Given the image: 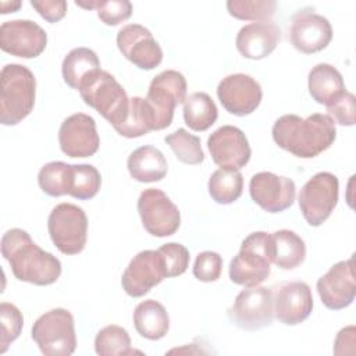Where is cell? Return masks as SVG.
I'll use <instances>...</instances> for the list:
<instances>
[{"instance_id":"obj_27","label":"cell","mask_w":356,"mask_h":356,"mask_svg":"<svg viewBox=\"0 0 356 356\" xmlns=\"http://www.w3.org/2000/svg\"><path fill=\"white\" fill-rule=\"evenodd\" d=\"M273 236V263L282 270H292L300 266L306 257L305 241L291 229H280Z\"/></svg>"},{"instance_id":"obj_43","label":"cell","mask_w":356,"mask_h":356,"mask_svg":"<svg viewBox=\"0 0 356 356\" xmlns=\"http://www.w3.org/2000/svg\"><path fill=\"white\" fill-rule=\"evenodd\" d=\"M21 1H1L0 7H1V14H8V13H14L21 7Z\"/></svg>"},{"instance_id":"obj_26","label":"cell","mask_w":356,"mask_h":356,"mask_svg":"<svg viewBox=\"0 0 356 356\" xmlns=\"http://www.w3.org/2000/svg\"><path fill=\"white\" fill-rule=\"evenodd\" d=\"M99 70H102L99 57L89 47L72 49L64 57L61 65L64 82L76 90H79L82 83Z\"/></svg>"},{"instance_id":"obj_5","label":"cell","mask_w":356,"mask_h":356,"mask_svg":"<svg viewBox=\"0 0 356 356\" xmlns=\"http://www.w3.org/2000/svg\"><path fill=\"white\" fill-rule=\"evenodd\" d=\"M83 102L102 114L113 128L121 125L128 114L129 99L120 82L107 71L99 70L79 88Z\"/></svg>"},{"instance_id":"obj_34","label":"cell","mask_w":356,"mask_h":356,"mask_svg":"<svg viewBox=\"0 0 356 356\" xmlns=\"http://www.w3.org/2000/svg\"><path fill=\"white\" fill-rule=\"evenodd\" d=\"M164 140L175 153V157L185 164L196 165L204 160L199 136L189 134L184 128H178L172 134L167 135Z\"/></svg>"},{"instance_id":"obj_15","label":"cell","mask_w":356,"mask_h":356,"mask_svg":"<svg viewBox=\"0 0 356 356\" xmlns=\"http://www.w3.org/2000/svg\"><path fill=\"white\" fill-rule=\"evenodd\" d=\"M249 193L264 211L281 213L293 204L296 186L291 178L261 171L250 178Z\"/></svg>"},{"instance_id":"obj_32","label":"cell","mask_w":356,"mask_h":356,"mask_svg":"<svg viewBox=\"0 0 356 356\" xmlns=\"http://www.w3.org/2000/svg\"><path fill=\"white\" fill-rule=\"evenodd\" d=\"M95 350L100 356H125L136 352L131 348L128 331L114 324L106 325L96 334Z\"/></svg>"},{"instance_id":"obj_2","label":"cell","mask_w":356,"mask_h":356,"mask_svg":"<svg viewBox=\"0 0 356 356\" xmlns=\"http://www.w3.org/2000/svg\"><path fill=\"white\" fill-rule=\"evenodd\" d=\"M1 254L19 281L43 286L54 284L61 274L60 260L40 249L21 228H11L3 235Z\"/></svg>"},{"instance_id":"obj_39","label":"cell","mask_w":356,"mask_h":356,"mask_svg":"<svg viewBox=\"0 0 356 356\" xmlns=\"http://www.w3.org/2000/svg\"><path fill=\"white\" fill-rule=\"evenodd\" d=\"M222 271V257L217 252L204 250L196 256L193 264V275L199 281H217Z\"/></svg>"},{"instance_id":"obj_22","label":"cell","mask_w":356,"mask_h":356,"mask_svg":"<svg viewBox=\"0 0 356 356\" xmlns=\"http://www.w3.org/2000/svg\"><path fill=\"white\" fill-rule=\"evenodd\" d=\"M281 38L280 28L271 21L250 22L242 26L236 35L238 51L250 60H261L270 56Z\"/></svg>"},{"instance_id":"obj_33","label":"cell","mask_w":356,"mask_h":356,"mask_svg":"<svg viewBox=\"0 0 356 356\" xmlns=\"http://www.w3.org/2000/svg\"><path fill=\"white\" fill-rule=\"evenodd\" d=\"M102 185V177L92 164H71V186L70 196L88 200L97 195Z\"/></svg>"},{"instance_id":"obj_29","label":"cell","mask_w":356,"mask_h":356,"mask_svg":"<svg viewBox=\"0 0 356 356\" xmlns=\"http://www.w3.org/2000/svg\"><path fill=\"white\" fill-rule=\"evenodd\" d=\"M114 129L125 138H139L150 131H156L154 114L149 102L139 96L131 97L124 122Z\"/></svg>"},{"instance_id":"obj_36","label":"cell","mask_w":356,"mask_h":356,"mask_svg":"<svg viewBox=\"0 0 356 356\" xmlns=\"http://www.w3.org/2000/svg\"><path fill=\"white\" fill-rule=\"evenodd\" d=\"M76 6L83 8H95L100 21L108 26L118 25L127 21L132 14V4L128 0H108V1H75Z\"/></svg>"},{"instance_id":"obj_17","label":"cell","mask_w":356,"mask_h":356,"mask_svg":"<svg viewBox=\"0 0 356 356\" xmlns=\"http://www.w3.org/2000/svg\"><path fill=\"white\" fill-rule=\"evenodd\" d=\"M316 286L325 307L331 310H341L352 305L356 295L353 256L348 260L335 263L323 277L318 278Z\"/></svg>"},{"instance_id":"obj_12","label":"cell","mask_w":356,"mask_h":356,"mask_svg":"<svg viewBox=\"0 0 356 356\" xmlns=\"http://www.w3.org/2000/svg\"><path fill=\"white\" fill-rule=\"evenodd\" d=\"M46 44V31L31 19H11L0 26V47L11 56L35 58L43 53Z\"/></svg>"},{"instance_id":"obj_20","label":"cell","mask_w":356,"mask_h":356,"mask_svg":"<svg viewBox=\"0 0 356 356\" xmlns=\"http://www.w3.org/2000/svg\"><path fill=\"white\" fill-rule=\"evenodd\" d=\"M207 147L213 161L221 168L239 170L245 167L252 150L243 131L234 125H222L207 139Z\"/></svg>"},{"instance_id":"obj_16","label":"cell","mask_w":356,"mask_h":356,"mask_svg":"<svg viewBox=\"0 0 356 356\" xmlns=\"http://www.w3.org/2000/svg\"><path fill=\"white\" fill-rule=\"evenodd\" d=\"M122 56L140 70H153L163 61V50L152 32L139 24H128L117 33Z\"/></svg>"},{"instance_id":"obj_1","label":"cell","mask_w":356,"mask_h":356,"mask_svg":"<svg viewBox=\"0 0 356 356\" xmlns=\"http://www.w3.org/2000/svg\"><path fill=\"white\" fill-rule=\"evenodd\" d=\"M271 134L278 147L300 159L318 156L337 138L335 122L328 114L321 113H314L306 118L285 114L274 122Z\"/></svg>"},{"instance_id":"obj_13","label":"cell","mask_w":356,"mask_h":356,"mask_svg":"<svg viewBox=\"0 0 356 356\" xmlns=\"http://www.w3.org/2000/svg\"><path fill=\"white\" fill-rule=\"evenodd\" d=\"M289 39L298 51L313 54L330 44L332 26L325 17L314 13V10L303 8L292 17Z\"/></svg>"},{"instance_id":"obj_38","label":"cell","mask_w":356,"mask_h":356,"mask_svg":"<svg viewBox=\"0 0 356 356\" xmlns=\"http://www.w3.org/2000/svg\"><path fill=\"white\" fill-rule=\"evenodd\" d=\"M157 252L163 259L167 277H178L186 271L189 266V252L184 245L170 242L160 246Z\"/></svg>"},{"instance_id":"obj_10","label":"cell","mask_w":356,"mask_h":356,"mask_svg":"<svg viewBox=\"0 0 356 356\" xmlns=\"http://www.w3.org/2000/svg\"><path fill=\"white\" fill-rule=\"evenodd\" d=\"M229 320L239 328L254 331L273 323V291L267 286H246L228 309Z\"/></svg>"},{"instance_id":"obj_30","label":"cell","mask_w":356,"mask_h":356,"mask_svg":"<svg viewBox=\"0 0 356 356\" xmlns=\"http://www.w3.org/2000/svg\"><path fill=\"white\" fill-rule=\"evenodd\" d=\"M209 193L218 204H231L239 199L243 189V177L235 168H218L209 178Z\"/></svg>"},{"instance_id":"obj_14","label":"cell","mask_w":356,"mask_h":356,"mask_svg":"<svg viewBox=\"0 0 356 356\" xmlns=\"http://www.w3.org/2000/svg\"><path fill=\"white\" fill-rule=\"evenodd\" d=\"M217 97L229 114L245 117L259 107L263 90L260 83L250 75L231 74L220 81Z\"/></svg>"},{"instance_id":"obj_4","label":"cell","mask_w":356,"mask_h":356,"mask_svg":"<svg viewBox=\"0 0 356 356\" xmlns=\"http://www.w3.org/2000/svg\"><path fill=\"white\" fill-rule=\"evenodd\" d=\"M273 254L271 234L252 232L243 239L238 254L229 263V280L243 286L260 285L270 275Z\"/></svg>"},{"instance_id":"obj_42","label":"cell","mask_w":356,"mask_h":356,"mask_svg":"<svg viewBox=\"0 0 356 356\" xmlns=\"http://www.w3.org/2000/svg\"><path fill=\"white\" fill-rule=\"evenodd\" d=\"M353 345H355V325H349L342 328L337 338H335V343H334V353L335 355H346L345 352V346H348L349 353L353 352Z\"/></svg>"},{"instance_id":"obj_31","label":"cell","mask_w":356,"mask_h":356,"mask_svg":"<svg viewBox=\"0 0 356 356\" xmlns=\"http://www.w3.org/2000/svg\"><path fill=\"white\" fill-rule=\"evenodd\" d=\"M40 189L53 197L70 193L71 186V164L64 161H50L44 164L38 174Z\"/></svg>"},{"instance_id":"obj_24","label":"cell","mask_w":356,"mask_h":356,"mask_svg":"<svg viewBox=\"0 0 356 356\" xmlns=\"http://www.w3.org/2000/svg\"><path fill=\"white\" fill-rule=\"evenodd\" d=\"M131 177L138 182H157L167 175V160L154 146H140L135 149L127 161Z\"/></svg>"},{"instance_id":"obj_23","label":"cell","mask_w":356,"mask_h":356,"mask_svg":"<svg viewBox=\"0 0 356 356\" xmlns=\"http://www.w3.org/2000/svg\"><path fill=\"white\" fill-rule=\"evenodd\" d=\"M307 86L313 100L325 107L337 103L346 92L341 72L327 63H320L310 70Z\"/></svg>"},{"instance_id":"obj_35","label":"cell","mask_w":356,"mask_h":356,"mask_svg":"<svg viewBox=\"0 0 356 356\" xmlns=\"http://www.w3.org/2000/svg\"><path fill=\"white\" fill-rule=\"evenodd\" d=\"M277 3L274 0H229L227 10L229 15L243 21H267L275 13Z\"/></svg>"},{"instance_id":"obj_8","label":"cell","mask_w":356,"mask_h":356,"mask_svg":"<svg viewBox=\"0 0 356 356\" xmlns=\"http://www.w3.org/2000/svg\"><path fill=\"white\" fill-rule=\"evenodd\" d=\"M338 178L327 171L314 174L299 192V207L303 218L312 227H320L338 203Z\"/></svg>"},{"instance_id":"obj_19","label":"cell","mask_w":356,"mask_h":356,"mask_svg":"<svg viewBox=\"0 0 356 356\" xmlns=\"http://www.w3.org/2000/svg\"><path fill=\"white\" fill-rule=\"evenodd\" d=\"M164 278L167 275L160 253L157 250H142L134 256L122 273L121 285L129 296L140 298Z\"/></svg>"},{"instance_id":"obj_6","label":"cell","mask_w":356,"mask_h":356,"mask_svg":"<svg viewBox=\"0 0 356 356\" xmlns=\"http://www.w3.org/2000/svg\"><path fill=\"white\" fill-rule=\"evenodd\" d=\"M32 339L44 356H70L76 348L72 314L56 307L42 314L32 325Z\"/></svg>"},{"instance_id":"obj_3","label":"cell","mask_w":356,"mask_h":356,"mask_svg":"<svg viewBox=\"0 0 356 356\" xmlns=\"http://www.w3.org/2000/svg\"><path fill=\"white\" fill-rule=\"evenodd\" d=\"M36 79L22 64H6L0 72V122L17 125L35 106Z\"/></svg>"},{"instance_id":"obj_40","label":"cell","mask_w":356,"mask_h":356,"mask_svg":"<svg viewBox=\"0 0 356 356\" xmlns=\"http://www.w3.org/2000/svg\"><path fill=\"white\" fill-rule=\"evenodd\" d=\"M327 111L334 122L352 127L355 124V95L346 90L337 103L327 107Z\"/></svg>"},{"instance_id":"obj_41","label":"cell","mask_w":356,"mask_h":356,"mask_svg":"<svg viewBox=\"0 0 356 356\" xmlns=\"http://www.w3.org/2000/svg\"><path fill=\"white\" fill-rule=\"evenodd\" d=\"M31 6L47 22L54 24L64 18L67 14V1L64 0H31Z\"/></svg>"},{"instance_id":"obj_18","label":"cell","mask_w":356,"mask_h":356,"mask_svg":"<svg viewBox=\"0 0 356 356\" xmlns=\"http://www.w3.org/2000/svg\"><path fill=\"white\" fill-rule=\"evenodd\" d=\"M60 149L70 157H90L99 150L100 138L95 120L85 113L65 118L58 131Z\"/></svg>"},{"instance_id":"obj_21","label":"cell","mask_w":356,"mask_h":356,"mask_svg":"<svg viewBox=\"0 0 356 356\" xmlns=\"http://www.w3.org/2000/svg\"><path fill=\"white\" fill-rule=\"evenodd\" d=\"M274 316L285 325L303 323L313 310L310 286L303 281L282 282L273 296Z\"/></svg>"},{"instance_id":"obj_11","label":"cell","mask_w":356,"mask_h":356,"mask_svg":"<svg viewBox=\"0 0 356 356\" xmlns=\"http://www.w3.org/2000/svg\"><path fill=\"white\" fill-rule=\"evenodd\" d=\"M138 211L143 228L153 236L175 234L181 225V213L171 199L157 188L145 189L138 199Z\"/></svg>"},{"instance_id":"obj_25","label":"cell","mask_w":356,"mask_h":356,"mask_svg":"<svg viewBox=\"0 0 356 356\" xmlns=\"http://www.w3.org/2000/svg\"><path fill=\"white\" fill-rule=\"evenodd\" d=\"M134 325L140 337L150 341H157L164 338L168 332L170 317L165 307L160 302L146 299L134 310Z\"/></svg>"},{"instance_id":"obj_7","label":"cell","mask_w":356,"mask_h":356,"mask_svg":"<svg viewBox=\"0 0 356 356\" xmlns=\"http://www.w3.org/2000/svg\"><path fill=\"white\" fill-rule=\"evenodd\" d=\"M47 231L54 246L64 254H78L88 239L85 211L72 203H60L49 214Z\"/></svg>"},{"instance_id":"obj_28","label":"cell","mask_w":356,"mask_h":356,"mask_svg":"<svg viewBox=\"0 0 356 356\" xmlns=\"http://www.w3.org/2000/svg\"><path fill=\"white\" fill-rule=\"evenodd\" d=\"M218 117V110L213 99L206 92H195L184 102V121L196 132L209 129Z\"/></svg>"},{"instance_id":"obj_37","label":"cell","mask_w":356,"mask_h":356,"mask_svg":"<svg viewBox=\"0 0 356 356\" xmlns=\"http://www.w3.org/2000/svg\"><path fill=\"white\" fill-rule=\"evenodd\" d=\"M24 317L17 306L8 302L0 303V353H4L22 330Z\"/></svg>"},{"instance_id":"obj_9","label":"cell","mask_w":356,"mask_h":356,"mask_svg":"<svg viewBox=\"0 0 356 356\" xmlns=\"http://www.w3.org/2000/svg\"><path fill=\"white\" fill-rule=\"evenodd\" d=\"M186 99V79L175 70H165L156 75L147 90L149 102L156 121V131L171 125L174 110Z\"/></svg>"}]
</instances>
